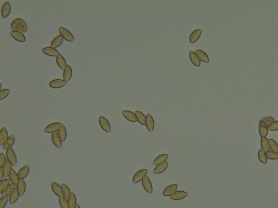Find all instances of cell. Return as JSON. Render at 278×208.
Masks as SVG:
<instances>
[{
	"mask_svg": "<svg viewBox=\"0 0 278 208\" xmlns=\"http://www.w3.org/2000/svg\"><path fill=\"white\" fill-rule=\"evenodd\" d=\"M12 37L16 41L20 42H26V37L23 33L16 31H12L10 33Z\"/></svg>",
	"mask_w": 278,
	"mask_h": 208,
	"instance_id": "cell-15",
	"label": "cell"
},
{
	"mask_svg": "<svg viewBox=\"0 0 278 208\" xmlns=\"http://www.w3.org/2000/svg\"><path fill=\"white\" fill-rule=\"evenodd\" d=\"M268 142H269V147L271 149L272 151L278 153V144L276 143V142L271 139H269Z\"/></svg>",
	"mask_w": 278,
	"mask_h": 208,
	"instance_id": "cell-42",
	"label": "cell"
},
{
	"mask_svg": "<svg viewBox=\"0 0 278 208\" xmlns=\"http://www.w3.org/2000/svg\"><path fill=\"white\" fill-rule=\"evenodd\" d=\"M15 185H16L14 184L13 183L10 184L8 185V186L4 191H3L2 192H1V196H2V197H8V196H10L12 194V192L13 191V190L16 188V186H15Z\"/></svg>",
	"mask_w": 278,
	"mask_h": 208,
	"instance_id": "cell-29",
	"label": "cell"
},
{
	"mask_svg": "<svg viewBox=\"0 0 278 208\" xmlns=\"http://www.w3.org/2000/svg\"><path fill=\"white\" fill-rule=\"evenodd\" d=\"M64 38L62 37V35H58L57 37H55L54 39H53V41L52 42L51 44V47L52 48H57L59 46H60L63 42Z\"/></svg>",
	"mask_w": 278,
	"mask_h": 208,
	"instance_id": "cell-33",
	"label": "cell"
},
{
	"mask_svg": "<svg viewBox=\"0 0 278 208\" xmlns=\"http://www.w3.org/2000/svg\"><path fill=\"white\" fill-rule=\"evenodd\" d=\"M62 125V124L60 123H54L48 125L46 126L44 129V131L48 133H53L54 132H57L59 130L60 126Z\"/></svg>",
	"mask_w": 278,
	"mask_h": 208,
	"instance_id": "cell-5",
	"label": "cell"
},
{
	"mask_svg": "<svg viewBox=\"0 0 278 208\" xmlns=\"http://www.w3.org/2000/svg\"><path fill=\"white\" fill-rule=\"evenodd\" d=\"M10 93L9 89H1L0 91V100H2L6 98Z\"/></svg>",
	"mask_w": 278,
	"mask_h": 208,
	"instance_id": "cell-46",
	"label": "cell"
},
{
	"mask_svg": "<svg viewBox=\"0 0 278 208\" xmlns=\"http://www.w3.org/2000/svg\"><path fill=\"white\" fill-rule=\"evenodd\" d=\"M62 192H63V194H64V198L67 200H68L69 197L71 194V190L70 189V188L64 184H62Z\"/></svg>",
	"mask_w": 278,
	"mask_h": 208,
	"instance_id": "cell-40",
	"label": "cell"
},
{
	"mask_svg": "<svg viewBox=\"0 0 278 208\" xmlns=\"http://www.w3.org/2000/svg\"><path fill=\"white\" fill-rule=\"evenodd\" d=\"M72 76V69L71 67L69 65H67L66 67L64 70L63 73V78L64 80L66 82H68L71 79Z\"/></svg>",
	"mask_w": 278,
	"mask_h": 208,
	"instance_id": "cell-25",
	"label": "cell"
},
{
	"mask_svg": "<svg viewBox=\"0 0 278 208\" xmlns=\"http://www.w3.org/2000/svg\"><path fill=\"white\" fill-rule=\"evenodd\" d=\"M202 32V29H197L194 30L193 32L191 33L190 37V42L191 44H193L197 41L199 39L201 34Z\"/></svg>",
	"mask_w": 278,
	"mask_h": 208,
	"instance_id": "cell-20",
	"label": "cell"
},
{
	"mask_svg": "<svg viewBox=\"0 0 278 208\" xmlns=\"http://www.w3.org/2000/svg\"><path fill=\"white\" fill-rule=\"evenodd\" d=\"M56 62H57V64L58 65V66L59 67L62 69L64 70L67 65L64 57H63L62 55H61L60 54H59L57 57Z\"/></svg>",
	"mask_w": 278,
	"mask_h": 208,
	"instance_id": "cell-30",
	"label": "cell"
},
{
	"mask_svg": "<svg viewBox=\"0 0 278 208\" xmlns=\"http://www.w3.org/2000/svg\"><path fill=\"white\" fill-rule=\"evenodd\" d=\"M11 28L13 31L26 33L27 32V25L25 22L21 18H15L11 23Z\"/></svg>",
	"mask_w": 278,
	"mask_h": 208,
	"instance_id": "cell-1",
	"label": "cell"
},
{
	"mask_svg": "<svg viewBox=\"0 0 278 208\" xmlns=\"http://www.w3.org/2000/svg\"><path fill=\"white\" fill-rule=\"evenodd\" d=\"M8 197H2L0 199V208H4L5 206L7 205V202L8 201Z\"/></svg>",
	"mask_w": 278,
	"mask_h": 208,
	"instance_id": "cell-47",
	"label": "cell"
},
{
	"mask_svg": "<svg viewBox=\"0 0 278 208\" xmlns=\"http://www.w3.org/2000/svg\"><path fill=\"white\" fill-rule=\"evenodd\" d=\"M187 196V194L184 191H177L176 192L172 194L170 196V198L173 200H180L185 198Z\"/></svg>",
	"mask_w": 278,
	"mask_h": 208,
	"instance_id": "cell-17",
	"label": "cell"
},
{
	"mask_svg": "<svg viewBox=\"0 0 278 208\" xmlns=\"http://www.w3.org/2000/svg\"><path fill=\"white\" fill-rule=\"evenodd\" d=\"M154 120L152 116L150 114H147L146 116V126L147 128V130L150 132H153L154 130Z\"/></svg>",
	"mask_w": 278,
	"mask_h": 208,
	"instance_id": "cell-14",
	"label": "cell"
},
{
	"mask_svg": "<svg viewBox=\"0 0 278 208\" xmlns=\"http://www.w3.org/2000/svg\"><path fill=\"white\" fill-rule=\"evenodd\" d=\"M168 165V163L167 161H166L165 162L161 164L158 165L153 170V173L155 174L163 173L167 169Z\"/></svg>",
	"mask_w": 278,
	"mask_h": 208,
	"instance_id": "cell-22",
	"label": "cell"
},
{
	"mask_svg": "<svg viewBox=\"0 0 278 208\" xmlns=\"http://www.w3.org/2000/svg\"><path fill=\"white\" fill-rule=\"evenodd\" d=\"M99 123L101 128L106 132H110L111 131V124L108 120L102 116L99 117Z\"/></svg>",
	"mask_w": 278,
	"mask_h": 208,
	"instance_id": "cell-3",
	"label": "cell"
},
{
	"mask_svg": "<svg viewBox=\"0 0 278 208\" xmlns=\"http://www.w3.org/2000/svg\"><path fill=\"white\" fill-rule=\"evenodd\" d=\"M4 177L2 167H0V181L2 180L3 177Z\"/></svg>",
	"mask_w": 278,
	"mask_h": 208,
	"instance_id": "cell-50",
	"label": "cell"
},
{
	"mask_svg": "<svg viewBox=\"0 0 278 208\" xmlns=\"http://www.w3.org/2000/svg\"><path fill=\"white\" fill-rule=\"evenodd\" d=\"M261 120H262L264 123H265V124H266L268 127L270 126L275 121V120H274L273 118H272V117H264V118Z\"/></svg>",
	"mask_w": 278,
	"mask_h": 208,
	"instance_id": "cell-45",
	"label": "cell"
},
{
	"mask_svg": "<svg viewBox=\"0 0 278 208\" xmlns=\"http://www.w3.org/2000/svg\"><path fill=\"white\" fill-rule=\"evenodd\" d=\"M15 143V136L14 135H10L9 137L8 138L7 140L5 142V143L3 145V149L4 150H8V149L12 147V146H13V145Z\"/></svg>",
	"mask_w": 278,
	"mask_h": 208,
	"instance_id": "cell-24",
	"label": "cell"
},
{
	"mask_svg": "<svg viewBox=\"0 0 278 208\" xmlns=\"http://www.w3.org/2000/svg\"><path fill=\"white\" fill-rule=\"evenodd\" d=\"M52 141L53 142V144L55 147L58 148H61L62 146V141L60 139L58 132H54L51 135Z\"/></svg>",
	"mask_w": 278,
	"mask_h": 208,
	"instance_id": "cell-12",
	"label": "cell"
},
{
	"mask_svg": "<svg viewBox=\"0 0 278 208\" xmlns=\"http://www.w3.org/2000/svg\"><path fill=\"white\" fill-rule=\"evenodd\" d=\"M168 158V155L167 154H163V155H159L154 159L153 162V164L156 165L161 164L162 163L165 162Z\"/></svg>",
	"mask_w": 278,
	"mask_h": 208,
	"instance_id": "cell-32",
	"label": "cell"
},
{
	"mask_svg": "<svg viewBox=\"0 0 278 208\" xmlns=\"http://www.w3.org/2000/svg\"><path fill=\"white\" fill-rule=\"evenodd\" d=\"M142 184H143V188L146 192L150 193V194H152L153 192L152 183H151V181H150V179L147 176H145L143 179V181H142Z\"/></svg>",
	"mask_w": 278,
	"mask_h": 208,
	"instance_id": "cell-7",
	"label": "cell"
},
{
	"mask_svg": "<svg viewBox=\"0 0 278 208\" xmlns=\"http://www.w3.org/2000/svg\"><path fill=\"white\" fill-rule=\"evenodd\" d=\"M267 157L269 159L274 160L278 159V153H276L273 151H268L266 152Z\"/></svg>",
	"mask_w": 278,
	"mask_h": 208,
	"instance_id": "cell-43",
	"label": "cell"
},
{
	"mask_svg": "<svg viewBox=\"0 0 278 208\" xmlns=\"http://www.w3.org/2000/svg\"><path fill=\"white\" fill-rule=\"evenodd\" d=\"M7 158H6L5 155L3 153H1L0 154V167H2L6 163Z\"/></svg>",
	"mask_w": 278,
	"mask_h": 208,
	"instance_id": "cell-49",
	"label": "cell"
},
{
	"mask_svg": "<svg viewBox=\"0 0 278 208\" xmlns=\"http://www.w3.org/2000/svg\"><path fill=\"white\" fill-rule=\"evenodd\" d=\"M259 133L261 137H266L268 133V126L262 120H260L259 125Z\"/></svg>",
	"mask_w": 278,
	"mask_h": 208,
	"instance_id": "cell-18",
	"label": "cell"
},
{
	"mask_svg": "<svg viewBox=\"0 0 278 208\" xmlns=\"http://www.w3.org/2000/svg\"><path fill=\"white\" fill-rule=\"evenodd\" d=\"M10 182L11 181L9 179H5L1 181V182H0V192L1 193L8 186V185L10 184Z\"/></svg>",
	"mask_w": 278,
	"mask_h": 208,
	"instance_id": "cell-41",
	"label": "cell"
},
{
	"mask_svg": "<svg viewBox=\"0 0 278 208\" xmlns=\"http://www.w3.org/2000/svg\"><path fill=\"white\" fill-rule=\"evenodd\" d=\"M9 178L12 183H13L15 185H17V184L18 183L19 179H20L18 178V174H16V172L13 169H12V171L10 172V173L9 174Z\"/></svg>",
	"mask_w": 278,
	"mask_h": 208,
	"instance_id": "cell-37",
	"label": "cell"
},
{
	"mask_svg": "<svg viewBox=\"0 0 278 208\" xmlns=\"http://www.w3.org/2000/svg\"><path fill=\"white\" fill-rule=\"evenodd\" d=\"M178 184H175L172 185H169L163 191V195L164 196H171L172 194L177 191Z\"/></svg>",
	"mask_w": 278,
	"mask_h": 208,
	"instance_id": "cell-9",
	"label": "cell"
},
{
	"mask_svg": "<svg viewBox=\"0 0 278 208\" xmlns=\"http://www.w3.org/2000/svg\"><path fill=\"white\" fill-rule=\"evenodd\" d=\"M29 171H30V168L28 165H26L23 167H22L21 169L18 171V175L19 179H25L29 174Z\"/></svg>",
	"mask_w": 278,
	"mask_h": 208,
	"instance_id": "cell-26",
	"label": "cell"
},
{
	"mask_svg": "<svg viewBox=\"0 0 278 208\" xmlns=\"http://www.w3.org/2000/svg\"><path fill=\"white\" fill-rule=\"evenodd\" d=\"M42 52L46 55L51 57H57L59 54V52L55 48L52 47H45L42 49Z\"/></svg>",
	"mask_w": 278,
	"mask_h": 208,
	"instance_id": "cell-19",
	"label": "cell"
},
{
	"mask_svg": "<svg viewBox=\"0 0 278 208\" xmlns=\"http://www.w3.org/2000/svg\"><path fill=\"white\" fill-rule=\"evenodd\" d=\"M16 188L18 190L20 195L23 196L25 192L26 189V184L23 179H19L18 183L16 185Z\"/></svg>",
	"mask_w": 278,
	"mask_h": 208,
	"instance_id": "cell-23",
	"label": "cell"
},
{
	"mask_svg": "<svg viewBox=\"0 0 278 208\" xmlns=\"http://www.w3.org/2000/svg\"><path fill=\"white\" fill-rule=\"evenodd\" d=\"M68 203H69V207L70 208H74L75 206H76V202H77V198H76L75 194H74V193L71 192V194H70V196L69 197V199L67 200Z\"/></svg>",
	"mask_w": 278,
	"mask_h": 208,
	"instance_id": "cell-38",
	"label": "cell"
},
{
	"mask_svg": "<svg viewBox=\"0 0 278 208\" xmlns=\"http://www.w3.org/2000/svg\"><path fill=\"white\" fill-rule=\"evenodd\" d=\"M190 59L191 60V62H192L194 65L195 66L199 67L200 66V60L199 57H198L197 55L195 54V52H193L192 51H190L189 53Z\"/></svg>",
	"mask_w": 278,
	"mask_h": 208,
	"instance_id": "cell-27",
	"label": "cell"
},
{
	"mask_svg": "<svg viewBox=\"0 0 278 208\" xmlns=\"http://www.w3.org/2000/svg\"><path fill=\"white\" fill-rule=\"evenodd\" d=\"M60 35L62 36L64 39L69 42H73L74 41V37L71 33L68 30L65 28L60 27L59 29Z\"/></svg>",
	"mask_w": 278,
	"mask_h": 208,
	"instance_id": "cell-4",
	"label": "cell"
},
{
	"mask_svg": "<svg viewBox=\"0 0 278 208\" xmlns=\"http://www.w3.org/2000/svg\"><path fill=\"white\" fill-rule=\"evenodd\" d=\"M58 134L59 135L60 139L62 142H64L67 137L66 129L65 128L64 125L62 124L60 126L59 130L58 131Z\"/></svg>",
	"mask_w": 278,
	"mask_h": 208,
	"instance_id": "cell-35",
	"label": "cell"
},
{
	"mask_svg": "<svg viewBox=\"0 0 278 208\" xmlns=\"http://www.w3.org/2000/svg\"><path fill=\"white\" fill-rule=\"evenodd\" d=\"M66 82L62 79H54L50 82L49 85L50 87L53 88H60L66 85Z\"/></svg>",
	"mask_w": 278,
	"mask_h": 208,
	"instance_id": "cell-11",
	"label": "cell"
},
{
	"mask_svg": "<svg viewBox=\"0 0 278 208\" xmlns=\"http://www.w3.org/2000/svg\"><path fill=\"white\" fill-rule=\"evenodd\" d=\"M51 188L55 195L59 197H64L62 186L58 184L55 182H52L51 184Z\"/></svg>",
	"mask_w": 278,
	"mask_h": 208,
	"instance_id": "cell-8",
	"label": "cell"
},
{
	"mask_svg": "<svg viewBox=\"0 0 278 208\" xmlns=\"http://www.w3.org/2000/svg\"><path fill=\"white\" fill-rule=\"evenodd\" d=\"M268 130L277 131L278 130V121H274L272 124L270 126L268 127Z\"/></svg>",
	"mask_w": 278,
	"mask_h": 208,
	"instance_id": "cell-48",
	"label": "cell"
},
{
	"mask_svg": "<svg viewBox=\"0 0 278 208\" xmlns=\"http://www.w3.org/2000/svg\"><path fill=\"white\" fill-rule=\"evenodd\" d=\"M261 145L262 149L265 152L268 151L270 149L268 139L266 137H261Z\"/></svg>",
	"mask_w": 278,
	"mask_h": 208,
	"instance_id": "cell-36",
	"label": "cell"
},
{
	"mask_svg": "<svg viewBox=\"0 0 278 208\" xmlns=\"http://www.w3.org/2000/svg\"><path fill=\"white\" fill-rule=\"evenodd\" d=\"M8 137V133L6 128H2L0 132V145H3Z\"/></svg>",
	"mask_w": 278,
	"mask_h": 208,
	"instance_id": "cell-34",
	"label": "cell"
},
{
	"mask_svg": "<svg viewBox=\"0 0 278 208\" xmlns=\"http://www.w3.org/2000/svg\"><path fill=\"white\" fill-rule=\"evenodd\" d=\"M195 53L197 55L198 57H199L200 61H202L205 63H208L209 62V58L208 55L203 50L198 49L195 50Z\"/></svg>",
	"mask_w": 278,
	"mask_h": 208,
	"instance_id": "cell-21",
	"label": "cell"
},
{
	"mask_svg": "<svg viewBox=\"0 0 278 208\" xmlns=\"http://www.w3.org/2000/svg\"><path fill=\"white\" fill-rule=\"evenodd\" d=\"M80 208V206H79V205H78V204H76V206H75V208Z\"/></svg>",
	"mask_w": 278,
	"mask_h": 208,
	"instance_id": "cell-51",
	"label": "cell"
},
{
	"mask_svg": "<svg viewBox=\"0 0 278 208\" xmlns=\"http://www.w3.org/2000/svg\"><path fill=\"white\" fill-rule=\"evenodd\" d=\"M258 158L261 162L264 164H267V157L266 152L262 149H260L258 152Z\"/></svg>",
	"mask_w": 278,
	"mask_h": 208,
	"instance_id": "cell-39",
	"label": "cell"
},
{
	"mask_svg": "<svg viewBox=\"0 0 278 208\" xmlns=\"http://www.w3.org/2000/svg\"><path fill=\"white\" fill-rule=\"evenodd\" d=\"M147 173V169H143L137 172L133 178V183H137L143 181V179L146 176Z\"/></svg>",
	"mask_w": 278,
	"mask_h": 208,
	"instance_id": "cell-6",
	"label": "cell"
},
{
	"mask_svg": "<svg viewBox=\"0 0 278 208\" xmlns=\"http://www.w3.org/2000/svg\"><path fill=\"white\" fill-rule=\"evenodd\" d=\"M20 196V195L19 194L18 190L16 187L15 189L13 190V191L12 192L11 194L9 196V203L10 204L15 203L18 201V197H19Z\"/></svg>",
	"mask_w": 278,
	"mask_h": 208,
	"instance_id": "cell-31",
	"label": "cell"
},
{
	"mask_svg": "<svg viewBox=\"0 0 278 208\" xmlns=\"http://www.w3.org/2000/svg\"><path fill=\"white\" fill-rule=\"evenodd\" d=\"M11 12V7L10 5L8 2H6L3 5L1 9V14L3 18H7L9 16V14Z\"/></svg>",
	"mask_w": 278,
	"mask_h": 208,
	"instance_id": "cell-13",
	"label": "cell"
},
{
	"mask_svg": "<svg viewBox=\"0 0 278 208\" xmlns=\"http://www.w3.org/2000/svg\"><path fill=\"white\" fill-rule=\"evenodd\" d=\"M135 114L137 119H138V122L143 126H146V117L145 116V114L139 111H136L135 112Z\"/></svg>",
	"mask_w": 278,
	"mask_h": 208,
	"instance_id": "cell-28",
	"label": "cell"
},
{
	"mask_svg": "<svg viewBox=\"0 0 278 208\" xmlns=\"http://www.w3.org/2000/svg\"><path fill=\"white\" fill-rule=\"evenodd\" d=\"M3 172L4 175V177L7 178L9 176V174L12 170V164L9 162V160L6 159L5 164L2 167Z\"/></svg>",
	"mask_w": 278,
	"mask_h": 208,
	"instance_id": "cell-16",
	"label": "cell"
},
{
	"mask_svg": "<svg viewBox=\"0 0 278 208\" xmlns=\"http://www.w3.org/2000/svg\"><path fill=\"white\" fill-rule=\"evenodd\" d=\"M59 203L62 208H70L67 200L64 197H59Z\"/></svg>",
	"mask_w": 278,
	"mask_h": 208,
	"instance_id": "cell-44",
	"label": "cell"
},
{
	"mask_svg": "<svg viewBox=\"0 0 278 208\" xmlns=\"http://www.w3.org/2000/svg\"><path fill=\"white\" fill-rule=\"evenodd\" d=\"M6 158L9 160V162L12 164V165L15 166L17 164V158L13 149H12V147L8 149L6 151Z\"/></svg>",
	"mask_w": 278,
	"mask_h": 208,
	"instance_id": "cell-2",
	"label": "cell"
},
{
	"mask_svg": "<svg viewBox=\"0 0 278 208\" xmlns=\"http://www.w3.org/2000/svg\"><path fill=\"white\" fill-rule=\"evenodd\" d=\"M122 114L124 116L126 119L131 122H136L138 121V119L136 118L135 113H133L130 111L124 110L122 111Z\"/></svg>",
	"mask_w": 278,
	"mask_h": 208,
	"instance_id": "cell-10",
	"label": "cell"
}]
</instances>
